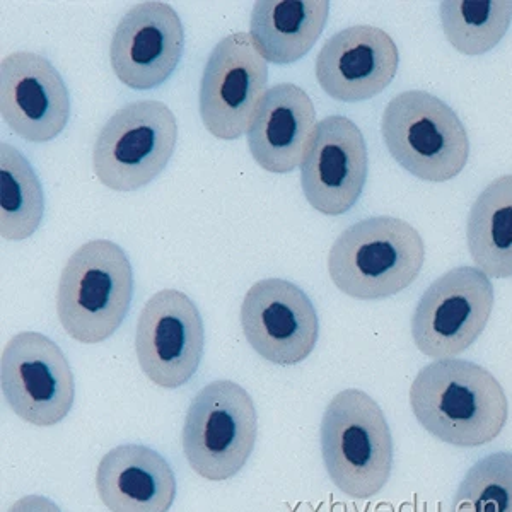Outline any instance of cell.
I'll return each instance as SVG.
<instances>
[{"mask_svg":"<svg viewBox=\"0 0 512 512\" xmlns=\"http://www.w3.org/2000/svg\"><path fill=\"white\" fill-rule=\"evenodd\" d=\"M425 431L458 448H480L501 434L509 403L495 376L475 362L443 359L425 366L410 388Z\"/></svg>","mask_w":512,"mask_h":512,"instance_id":"cell-1","label":"cell"},{"mask_svg":"<svg viewBox=\"0 0 512 512\" xmlns=\"http://www.w3.org/2000/svg\"><path fill=\"white\" fill-rule=\"evenodd\" d=\"M422 236L398 217H369L347 227L333 243L328 272L338 291L364 301L407 289L424 265Z\"/></svg>","mask_w":512,"mask_h":512,"instance_id":"cell-2","label":"cell"},{"mask_svg":"<svg viewBox=\"0 0 512 512\" xmlns=\"http://www.w3.org/2000/svg\"><path fill=\"white\" fill-rule=\"evenodd\" d=\"M134 296V270L113 241L93 239L77 248L60 275L57 313L65 332L81 344L117 333Z\"/></svg>","mask_w":512,"mask_h":512,"instance_id":"cell-3","label":"cell"},{"mask_svg":"<svg viewBox=\"0 0 512 512\" xmlns=\"http://www.w3.org/2000/svg\"><path fill=\"white\" fill-rule=\"evenodd\" d=\"M321 454L333 485L352 499H371L388 483L393 439L383 410L361 390H344L321 422Z\"/></svg>","mask_w":512,"mask_h":512,"instance_id":"cell-4","label":"cell"},{"mask_svg":"<svg viewBox=\"0 0 512 512\" xmlns=\"http://www.w3.org/2000/svg\"><path fill=\"white\" fill-rule=\"evenodd\" d=\"M381 134L391 158L420 180H453L470 158L465 125L451 106L427 91L414 89L391 99Z\"/></svg>","mask_w":512,"mask_h":512,"instance_id":"cell-5","label":"cell"},{"mask_svg":"<svg viewBox=\"0 0 512 512\" xmlns=\"http://www.w3.org/2000/svg\"><path fill=\"white\" fill-rule=\"evenodd\" d=\"M256 408L250 393L219 379L198 391L183 427V451L200 477L222 482L238 475L255 448Z\"/></svg>","mask_w":512,"mask_h":512,"instance_id":"cell-6","label":"cell"},{"mask_svg":"<svg viewBox=\"0 0 512 512\" xmlns=\"http://www.w3.org/2000/svg\"><path fill=\"white\" fill-rule=\"evenodd\" d=\"M176 140L178 123L168 106L161 101L128 103L99 130L94 173L111 190H139L168 166Z\"/></svg>","mask_w":512,"mask_h":512,"instance_id":"cell-7","label":"cell"},{"mask_svg":"<svg viewBox=\"0 0 512 512\" xmlns=\"http://www.w3.org/2000/svg\"><path fill=\"white\" fill-rule=\"evenodd\" d=\"M494 308V286L482 270L456 267L434 280L412 316V337L422 354L451 359L482 335Z\"/></svg>","mask_w":512,"mask_h":512,"instance_id":"cell-8","label":"cell"},{"mask_svg":"<svg viewBox=\"0 0 512 512\" xmlns=\"http://www.w3.org/2000/svg\"><path fill=\"white\" fill-rule=\"evenodd\" d=\"M0 388L12 412L38 427L62 422L76 398L64 352L36 332L18 333L7 342L0 357Z\"/></svg>","mask_w":512,"mask_h":512,"instance_id":"cell-9","label":"cell"},{"mask_svg":"<svg viewBox=\"0 0 512 512\" xmlns=\"http://www.w3.org/2000/svg\"><path fill=\"white\" fill-rule=\"evenodd\" d=\"M268 82L267 60L246 33H234L217 43L205 64L198 108L205 128L222 140L248 132Z\"/></svg>","mask_w":512,"mask_h":512,"instance_id":"cell-10","label":"cell"},{"mask_svg":"<svg viewBox=\"0 0 512 512\" xmlns=\"http://www.w3.org/2000/svg\"><path fill=\"white\" fill-rule=\"evenodd\" d=\"M204 321L185 292L164 289L147 301L137 323L140 369L164 390H176L197 373L204 355Z\"/></svg>","mask_w":512,"mask_h":512,"instance_id":"cell-11","label":"cell"},{"mask_svg":"<svg viewBox=\"0 0 512 512\" xmlns=\"http://www.w3.org/2000/svg\"><path fill=\"white\" fill-rule=\"evenodd\" d=\"M241 326L251 349L277 366L308 359L320 337V320L308 294L282 279L260 280L246 292Z\"/></svg>","mask_w":512,"mask_h":512,"instance_id":"cell-12","label":"cell"},{"mask_svg":"<svg viewBox=\"0 0 512 512\" xmlns=\"http://www.w3.org/2000/svg\"><path fill=\"white\" fill-rule=\"evenodd\" d=\"M367 180V146L361 128L342 115L316 125L301 163V185L309 205L325 216L349 212Z\"/></svg>","mask_w":512,"mask_h":512,"instance_id":"cell-13","label":"cell"},{"mask_svg":"<svg viewBox=\"0 0 512 512\" xmlns=\"http://www.w3.org/2000/svg\"><path fill=\"white\" fill-rule=\"evenodd\" d=\"M185 31L175 9L166 2H142L118 23L110 47L111 67L135 91L168 81L180 64Z\"/></svg>","mask_w":512,"mask_h":512,"instance_id":"cell-14","label":"cell"},{"mask_svg":"<svg viewBox=\"0 0 512 512\" xmlns=\"http://www.w3.org/2000/svg\"><path fill=\"white\" fill-rule=\"evenodd\" d=\"M0 115L23 139L45 144L70 118L69 89L50 60L14 52L0 64Z\"/></svg>","mask_w":512,"mask_h":512,"instance_id":"cell-15","label":"cell"},{"mask_svg":"<svg viewBox=\"0 0 512 512\" xmlns=\"http://www.w3.org/2000/svg\"><path fill=\"white\" fill-rule=\"evenodd\" d=\"M400 53L386 31L357 24L326 41L316 59L321 89L342 103H359L383 93L395 79Z\"/></svg>","mask_w":512,"mask_h":512,"instance_id":"cell-16","label":"cell"},{"mask_svg":"<svg viewBox=\"0 0 512 512\" xmlns=\"http://www.w3.org/2000/svg\"><path fill=\"white\" fill-rule=\"evenodd\" d=\"M316 130V110L304 89L282 82L267 89L248 127L251 156L268 173H291L303 163Z\"/></svg>","mask_w":512,"mask_h":512,"instance_id":"cell-17","label":"cell"},{"mask_svg":"<svg viewBox=\"0 0 512 512\" xmlns=\"http://www.w3.org/2000/svg\"><path fill=\"white\" fill-rule=\"evenodd\" d=\"M96 489L111 512H168L175 502L176 478L158 451L122 444L99 461Z\"/></svg>","mask_w":512,"mask_h":512,"instance_id":"cell-18","label":"cell"},{"mask_svg":"<svg viewBox=\"0 0 512 512\" xmlns=\"http://www.w3.org/2000/svg\"><path fill=\"white\" fill-rule=\"evenodd\" d=\"M328 14L326 0H260L251 14V40L267 62L294 64L315 47Z\"/></svg>","mask_w":512,"mask_h":512,"instance_id":"cell-19","label":"cell"},{"mask_svg":"<svg viewBox=\"0 0 512 512\" xmlns=\"http://www.w3.org/2000/svg\"><path fill=\"white\" fill-rule=\"evenodd\" d=\"M468 250L487 277H512V175L492 181L478 195L466 224Z\"/></svg>","mask_w":512,"mask_h":512,"instance_id":"cell-20","label":"cell"},{"mask_svg":"<svg viewBox=\"0 0 512 512\" xmlns=\"http://www.w3.org/2000/svg\"><path fill=\"white\" fill-rule=\"evenodd\" d=\"M45 214V193L30 161L16 147L0 146V236L23 241L36 233Z\"/></svg>","mask_w":512,"mask_h":512,"instance_id":"cell-21","label":"cell"},{"mask_svg":"<svg viewBox=\"0 0 512 512\" xmlns=\"http://www.w3.org/2000/svg\"><path fill=\"white\" fill-rule=\"evenodd\" d=\"M444 35L458 52L483 55L494 50L512 23L509 0H448L441 4Z\"/></svg>","mask_w":512,"mask_h":512,"instance_id":"cell-22","label":"cell"},{"mask_svg":"<svg viewBox=\"0 0 512 512\" xmlns=\"http://www.w3.org/2000/svg\"><path fill=\"white\" fill-rule=\"evenodd\" d=\"M451 512H512V453L477 461L456 490Z\"/></svg>","mask_w":512,"mask_h":512,"instance_id":"cell-23","label":"cell"},{"mask_svg":"<svg viewBox=\"0 0 512 512\" xmlns=\"http://www.w3.org/2000/svg\"><path fill=\"white\" fill-rule=\"evenodd\" d=\"M7 512H62L55 502L41 495H28L12 504Z\"/></svg>","mask_w":512,"mask_h":512,"instance_id":"cell-24","label":"cell"}]
</instances>
